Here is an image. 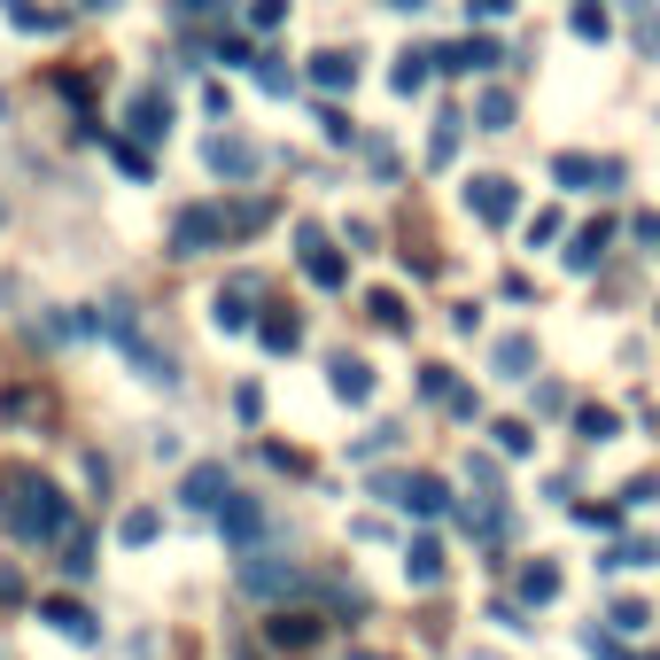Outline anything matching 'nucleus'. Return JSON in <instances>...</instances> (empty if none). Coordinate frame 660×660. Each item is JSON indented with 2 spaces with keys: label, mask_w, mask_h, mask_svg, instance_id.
Masks as SVG:
<instances>
[{
  "label": "nucleus",
  "mask_w": 660,
  "mask_h": 660,
  "mask_svg": "<svg viewBox=\"0 0 660 660\" xmlns=\"http://www.w3.org/2000/svg\"><path fill=\"white\" fill-rule=\"evenodd\" d=\"M652 559H660V536H622L606 552V567H652Z\"/></svg>",
  "instance_id": "nucleus-12"
},
{
  "label": "nucleus",
  "mask_w": 660,
  "mask_h": 660,
  "mask_svg": "<svg viewBox=\"0 0 660 660\" xmlns=\"http://www.w3.org/2000/svg\"><path fill=\"white\" fill-rule=\"evenodd\" d=\"M466 202H474V218H482V225H506V218L521 210V195H513V180H498V172H482V180L466 187Z\"/></svg>",
  "instance_id": "nucleus-3"
},
{
  "label": "nucleus",
  "mask_w": 660,
  "mask_h": 660,
  "mask_svg": "<svg viewBox=\"0 0 660 660\" xmlns=\"http://www.w3.org/2000/svg\"><path fill=\"white\" fill-rule=\"evenodd\" d=\"M273 637H280V645H311V622H296V614H280V622H273Z\"/></svg>",
  "instance_id": "nucleus-23"
},
{
  "label": "nucleus",
  "mask_w": 660,
  "mask_h": 660,
  "mask_svg": "<svg viewBox=\"0 0 660 660\" xmlns=\"http://www.w3.org/2000/svg\"><path fill=\"white\" fill-rule=\"evenodd\" d=\"M389 9H420V0H389Z\"/></svg>",
  "instance_id": "nucleus-27"
},
{
  "label": "nucleus",
  "mask_w": 660,
  "mask_h": 660,
  "mask_svg": "<svg viewBox=\"0 0 660 660\" xmlns=\"http://www.w3.org/2000/svg\"><path fill=\"white\" fill-rule=\"evenodd\" d=\"M552 591H559V567H552V559H529V567H521V599H529V606H544Z\"/></svg>",
  "instance_id": "nucleus-8"
},
{
  "label": "nucleus",
  "mask_w": 660,
  "mask_h": 660,
  "mask_svg": "<svg viewBox=\"0 0 660 660\" xmlns=\"http://www.w3.org/2000/svg\"><path fill=\"white\" fill-rule=\"evenodd\" d=\"M513 9V0H474V16H506Z\"/></svg>",
  "instance_id": "nucleus-26"
},
{
  "label": "nucleus",
  "mask_w": 660,
  "mask_h": 660,
  "mask_svg": "<svg viewBox=\"0 0 660 660\" xmlns=\"http://www.w3.org/2000/svg\"><path fill=\"white\" fill-rule=\"evenodd\" d=\"M552 172H559V187H583V195L622 187V163H614V155H575V148H559V155H552Z\"/></svg>",
  "instance_id": "nucleus-1"
},
{
  "label": "nucleus",
  "mask_w": 660,
  "mask_h": 660,
  "mask_svg": "<svg viewBox=\"0 0 660 660\" xmlns=\"http://www.w3.org/2000/svg\"><path fill=\"white\" fill-rule=\"evenodd\" d=\"M606 622H614V629H645V622H652V614H645V606H637V599H629V606H614V614H606Z\"/></svg>",
  "instance_id": "nucleus-24"
},
{
  "label": "nucleus",
  "mask_w": 660,
  "mask_h": 660,
  "mask_svg": "<svg viewBox=\"0 0 660 660\" xmlns=\"http://www.w3.org/2000/svg\"><path fill=\"white\" fill-rule=\"evenodd\" d=\"M637 241H652V257H660V218H637Z\"/></svg>",
  "instance_id": "nucleus-25"
},
{
  "label": "nucleus",
  "mask_w": 660,
  "mask_h": 660,
  "mask_svg": "<svg viewBox=\"0 0 660 660\" xmlns=\"http://www.w3.org/2000/svg\"><path fill=\"white\" fill-rule=\"evenodd\" d=\"M412 583H443V552L436 544H412Z\"/></svg>",
  "instance_id": "nucleus-17"
},
{
  "label": "nucleus",
  "mask_w": 660,
  "mask_h": 660,
  "mask_svg": "<svg viewBox=\"0 0 660 660\" xmlns=\"http://www.w3.org/2000/svg\"><path fill=\"white\" fill-rule=\"evenodd\" d=\"M311 78H319V86H350V78H358V55H319Z\"/></svg>",
  "instance_id": "nucleus-15"
},
{
  "label": "nucleus",
  "mask_w": 660,
  "mask_h": 660,
  "mask_svg": "<svg viewBox=\"0 0 660 660\" xmlns=\"http://www.w3.org/2000/svg\"><path fill=\"white\" fill-rule=\"evenodd\" d=\"M474 117H482V132H506V125H513V94H482Z\"/></svg>",
  "instance_id": "nucleus-16"
},
{
  "label": "nucleus",
  "mask_w": 660,
  "mask_h": 660,
  "mask_svg": "<svg viewBox=\"0 0 660 660\" xmlns=\"http://www.w3.org/2000/svg\"><path fill=\"white\" fill-rule=\"evenodd\" d=\"M489 62H506L498 39H459V47L443 55V70H489Z\"/></svg>",
  "instance_id": "nucleus-7"
},
{
  "label": "nucleus",
  "mask_w": 660,
  "mask_h": 660,
  "mask_svg": "<svg viewBox=\"0 0 660 660\" xmlns=\"http://www.w3.org/2000/svg\"><path fill=\"white\" fill-rule=\"evenodd\" d=\"M428 155H436V163H451V155H459V117H443V125H436V148H428Z\"/></svg>",
  "instance_id": "nucleus-20"
},
{
  "label": "nucleus",
  "mask_w": 660,
  "mask_h": 660,
  "mask_svg": "<svg viewBox=\"0 0 660 660\" xmlns=\"http://www.w3.org/2000/svg\"><path fill=\"white\" fill-rule=\"evenodd\" d=\"M225 529H233V536H257V506L233 498V506H225Z\"/></svg>",
  "instance_id": "nucleus-22"
},
{
  "label": "nucleus",
  "mask_w": 660,
  "mask_h": 660,
  "mask_svg": "<svg viewBox=\"0 0 660 660\" xmlns=\"http://www.w3.org/2000/svg\"><path fill=\"white\" fill-rule=\"evenodd\" d=\"M575 428H583V443H614V428H622V420H614L606 404H583V412H575Z\"/></svg>",
  "instance_id": "nucleus-13"
},
{
  "label": "nucleus",
  "mask_w": 660,
  "mask_h": 660,
  "mask_svg": "<svg viewBox=\"0 0 660 660\" xmlns=\"http://www.w3.org/2000/svg\"><path fill=\"white\" fill-rule=\"evenodd\" d=\"M335 396H350V404H366V396H373V373H366L358 358H335Z\"/></svg>",
  "instance_id": "nucleus-11"
},
{
  "label": "nucleus",
  "mask_w": 660,
  "mask_h": 660,
  "mask_svg": "<svg viewBox=\"0 0 660 660\" xmlns=\"http://www.w3.org/2000/svg\"><path fill=\"white\" fill-rule=\"evenodd\" d=\"M529 366H536V343H529V335H506V343H498V373H506V381H521Z\"/></svg>",
  "instance_id": "nucleus-10"
},
{
  "label": "nucleus",
  "mask_w": 660,
  "mask_h": 660,
  "mask_svg": "<svg viewBox=\"0 0 660 660\" xmlns=\"http://www.w3.org/2000/svg\"><path fill=\"white\" fill-rule=\"evenodd\" d=\"M389 489H396V498H404L412 513H443V506H451V498H443V482H436V474H404V482H389Z\"/></svg>",
  "instance_id": "nucleus-4"
},
{
  "label": "nucleus",
  "mask_w": 660,
  "mask_h": 660,
  "mask_svg": "<svg viewBox=\"0 0 660 660\" xmlns=\"http://www.w3.org/2000/svg\"><path fill=\"white\" fill-rule=\"evenodd\" d=\"M132 125H140V132H163V125H172V109H163L155 94H140V102H132Z\"/></svg>",
  "instance_id": "nucleus-18"
},
{
  "label": "nucleus",
  "mask_w": 660,
  "mask_h": 660,
  "mask_svg": "<svg viewBox=\"0 0 660 660\" xmlns=\"http://www.w3.org/2000/svg\"><path fill=\"white\" fill-rule=\"evenodd\" d=\"M606 233H614L606 218H599V225H583V233H575V250H567V265H575V273H591V265H599V250H606Z\"/></svg>",
  "instance_id": "nucleus-9"
},
{
  "label": "nucleus",
  "mask_w": 660,
  "mask_h": 660,
  "mask_svg": "<svg viewBox=\"0 0 660 660\" xmlns=\"http://www.w3.org/2000/svg\"><path fill=\"white\" fill-rule=\"evenodd\" d=\"M16 498H24V506H16V529H24V536H62V498H55L47 482H24Z\"/></svg>",
  "instance_id": "nucleus-2"
},
{
  "label": "nucleus",
  "mask_w": 660,
  "mask_h": 660,
  "mask_svg": "<svg viewBox=\"0 0 660 660\" xmlns=\"http://www.w3.org/2000/svg\"><path fill=\"white\" fill-rule=\"evenodd\" d=\"M218 489H225V466H195L187 474V506H218Z\"/></svg>",
  "instance_id": "nucleus-14"
},
{
  "label": "nucleus",
  "mask_w": 660,
  "mask_h": 660,
  "mask_svg": "<svg viewBox=\"0 0 660 660\" xmlns=\"http://www.w3.org/2000/svg\"><path fill=\"white\" fill-rule=\"evenodd\" d=\"M396 86H404V94L428 86V55H404V62H396Z\"/></svg>",
  "instance_id": "nucleus-19"
},
{
  "label": "nucleus",
  "mask_w": 660,
  "mask_h": 660,
  "mask_svg": "<svg viewBox=\"0 0 660 660\" xmlns=\"http://www.w3.org/2000/svg\"><path fill=\"white\" fill-rule=\"evenodd\" d=\"M210 172H225V180H250V172H257V148L218 140V148H210Z\"/></svg>",
  "instance_id": "nucleus-6"
},
{
  "label": "nucleus",
  "mask_w": 660,
  "mask_h": 660,
  "mask_svg": "<svg viewBox=\"0 0 660 660\" xmlns=\"http://www.w3.org/2000/svg\"><path fill=\"white\" fill-rule=\"evenodd\" d=\"M575 32H583V39H606V9H591V0H583V9H575Z\"/></svg>",
  "instance_id": "nucleus-21"
},
{
  "label": "nucleus",
  "mask_w": 660,
  "mask_h": 660,
  "mask_svg": "<svg viewBox=\"0 0 660 660\" xmlns=\"http://www.w3.org/2000/svg\"><path fill=\"white\" fill-rule=\"evenodd\" d=\"M303 265H311V280H319V288H343V257L326 250L319 233H303Z\"/></svg>",
  "instance_id": "nucleus-5"
}]
</instances>
